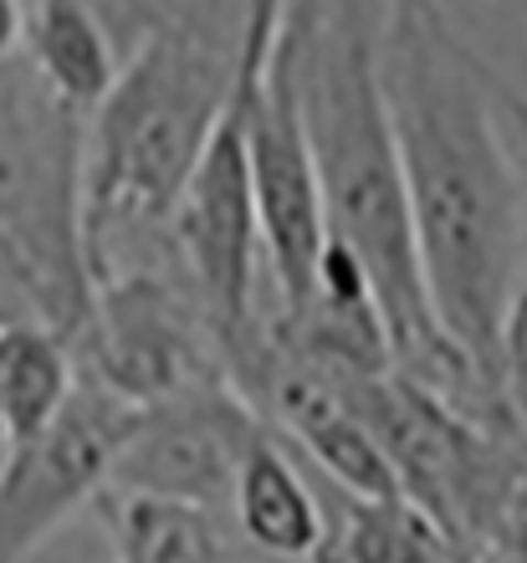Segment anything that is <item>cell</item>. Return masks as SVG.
Returning a JSON list of instances; mask_svg holds the SVG:
<instances>
[{"label": "cell", "mask_w": 527, "mask_h": 563, "mask_svg": "<svg viewBox=\"0 0 527 563\" xmlns=\"http://www.w3.org/2000/svg\"><path fill=\"white\" fill-rule=\"evenodd\" d=\"M384 15L389 0H287L277 21V46L312 148L322 236L349 246L369 272L395 374L476 426H517L507 400L451 349L425 297L380 88Z\"/></svg>", "instance_id": "2"}, {"label": "cell", "mask_w": 527, "mask_h": 563, "mask_svg": "<svg viewBox=\"0 0 527 563\" xmlns=\"http://www.w3.org/2000/svg\"><path fill=\"white\" fill-rule=\"evenodd\" d=\"M266 46H235L216 36H149L144 46H133L118 67V82L88 119L83 236L169 216L200 148L210 144L246 73L266 57Z\"/></svg>", "instance_id": "3"}, {"label": "cell", "mask_w": 527, "mask_h": 563, "mask_svg": "<svg viewBox=\"0 0 527 563\" xmlns=\"http://www.w3.org/2000/svg\"><path fill=\"white\" fill-rule=\"evenodd\" d=\"M241 148H246L251 206L262 236L266 292L277 318H293L308 302L312 267L322 252V200L312 175V148L293 98V77L277 36L241 82Z\"/></svg>", "instance_id": "5"}, {"label": "cell", "mask_w": 527, "mask_h": 563, "mask_svg": "<svg viewBox=\"0 0 527 563\" xmlns=\"http://www.w3.org/2000/svg\"><path fill=\"white\" fill-rule=\"evenodd\" d=\"M380 88L430 312L502 395V323L527 267V98L440 0H389Z\"/></svg>", "instance_id": "1"}, {"label": "cell", "mask_w": 527, "mask_h": 563, "mask_svg": "<svg viewBox=\"0 0 527 563\" xmlns=\"http://www.w3.org/2000/svg\"><path fill=\"white\" fill-rule=\"evenodd\" d=\"M88 119L67 108L26 57L0 62V252L26 277L36 312L73 343L88 318L83 262Z\"/></svg>", "instance_id": "4"}, {"label": "cell", "mask_w": 527, "mask_h": 563, "mask_svg": "<svg viewBox=\"0 0 527 563\" xmlns=\"http://www.w3.org/2000/svg\"><path fill=\"white\" fill-rule=\"evenodd\" d=\"M133 416L139 410L129 400L77 374L57 420L0 451V563H31L83 507L103 497Z\"/></svg>", "instance_id": "6"}, {"label": "cell", "mask_w": 527, "mask_h": 563, "mask_svg": "<svg viewBox=\"0 0 527 563\" xmlns=\"http://www.w3.org/2000/svg\"><path fill=\"white\" fill-rule=\"evenodd\" d=\"M26 42V0H0V62L21 57Z\"/></svg>", "instance_id": "14"}, {"label": "cell", "mask_w": 527, "mask_h": 563, "mask_svg": "<svg viewBox=\"0 0 527 563\" xmlns=\"http://www.w3.org/2000/svg\"><path fill=\"white\" fill-rule=\"evenodd\" d=\"M77 385L73 349L42 323L0 328V451L42 435Z\"/></svg>", "instance_id": "11"}, {"label": "cell", "mask_w": 527, "mask_h": 563, "mask_svg": "<svg viewBox=\"0 0 527 563\" xmlns=\"http://www.w3.org/2000/svg\"><path fill=\"white\" fill-rule=\"evenodd\" d=\"M108 533V563H262L241 549L226 518L149 497H98L92 503Z\"/></svg>", "instance_id": "10"}, {"label": "cell", "mask_w": 527, "mask_h": 563, "mask_svg": "<svg viewBox=\"0 0 527 563\" xmlns=\"http://www.w3.org/2000/svg\"><path fill=\"white\" fill-rule=\"evenodd\" d=\"M497 374H502V400H507V410H513L517 430L527 435V267H523V277H517L507 323H502Z\"/></svg>", "instance_id": "12"}, {"label": "cell", "mask_w": 527, "mask_h": 563, "mask_svg": "<svg viewBox=\"0 0 527 563\" xmlns=\"http://www.w3.org/2000/svg\"><path fill=\"white\" fill-rule=\"evenodd\" d=\"M226 522L241 538V549L262 563H318L328 518H322L318 476L272 435L256 430L235 461Z\"/></svg>", "instance_id": "8"}, {"label": "cell", "mask_w": 527, "mask_h": 563, "mask_svg": "<svg viewBox=\"0 0 527 563\" xmlns=\"http://www.w3.org/2000/svg\"><path fill=\"white\" fill-rule=\"evenodd\" d=\"M21 57L83 119H92V108L108 98V88L118 82V67H123L113 36L88 0H26Z\"/></svg>", "instance_id": "9"}, {"label": "cell", "mask_w": 527, "mask_h": 563, "mask_svg": "<svg viewBox=\"0 0 527 563\" xmlns=\"http://www.w3.org/2000/svg\"><path fill=\"white\" fill-rule=\"evenodd\" d=\"M15 323H42V312H36V297H31L26 277L15 272L11 256L0 252V328H15Z\"/></svg>", "instance_id": "13"}, {"label": "cell", "mask_w": 527, "mask_h": 563, "mask_svg": "<svg viewBox=\"0 0 527 563\" xmlns=\"http://www.w3.org/2000/svg\"><path fill=\"white\" fill-rule=\"evenodd\" d=\"M256 430L262 420L231 385H206L149 405L123 435L103 497H149L226 518L235 461Z\"/></svg>", "instance_id": "7"}]
</instances>
